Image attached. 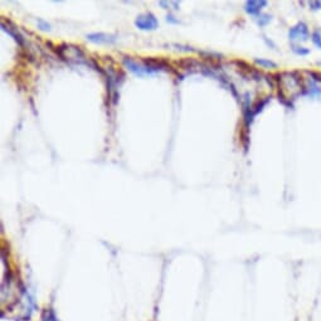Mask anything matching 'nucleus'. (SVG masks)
I'll list each match as a JSON object with an SVG mask.
<instances>
[{
    "mask_svg": "<svg viewBox=\"0 0 321 321\" xmlns=\"http://www.w3.org/2000/svg\"><path fill=\"white\" fill-rule=\"evenodd\" d=\"M135 25L139 29H141V30H155L158 28L159 23L154 14L146 13L137 16L136 20H135Z\"/></svg>",
    "mask_w": 321,
    "mask_h": 321,
    "instance_id": "obj_2",
    "label": "nucleus"
},
{
    "mask_svg": "<svg viewBox=\"0 0 321 321\" xmlns=\"http://www.w3.org/2000/svg\"><path fill=\"white\" fill-rule=\"evenodd\" d=\"M289 37L291 40H301L305 42L309 39L310 34H309V28L305 23H299L295 26L290 29Z\"/></svg>",
    "mask_w": 321,
    "mask_h": 321,
    "instance_id": "obj_3",
    "label": "nucleus"
},
{
    "mask_svg": "<svg viewBox=\"0 0 321 321\" xmlns=\"http://www.w3.org/2000/svg\"><path fill=\"white\" fill-rule=\"evenodd\" d=\"M57 48V53L59 54V57L67 62H78L79 59H83L84 58L83 52H82L81 48L77 47V45L61 44Z\"/></svg>",
    "mask_w": 321,
    "mask_h": 321,
    "instance_id": "obj_1",
    "label": "nucleus"
},
{
    "mask_svg": "<svg viewBox=\"0 0 321 321\" xmlns=\"http://www.w3.org/2000/svg\"><path fill=\"white\" fill-rule=\"evenodd\" d=\"M174 47L177 48L178 50H184V52H193V48L189 47V45H182V44H173Z\"/></svg>",
    "mask_w": 321,
    "mask_h": 321,
    "instance_id": "obj_11",
    "label": "nucleus"
},
{
    "mask_svg": "<svg viewBox=\"0 0 321 321\" xmlns=\"http://www.w3.org/2000/svg\"><path fill=\"white\" fill-rule=\"evenodd\" d=\"M310 6L314 9V10H318V9H321V1H311Z\"/></svg>",
    "mask_w": 321,
    "mask_h": 321,
    "instance_id": "obj_14",
    "label": "nucleus"
},
{
    "mask_svg": "<svg viewBox=\"0 0 321 321\" xmlns=\"http://www.w3.org/2000/svg\"><path fill=\"white\" fill-rule=\"evenodd\" d=\"M87 39L91 40L97 44H112L116 42L115 35L106 34V33H92V34H87Z\"/></svg>",
    "mask_w": 321,
    "mask_h": 321,
    "instance_id": "obj_5",
    "label": "nucleus"
},
{
    "mask_svg": "<svg viewBox=\"0 0 321 321\" xmlns=\"http://www.w3.org/2000/svg\"><path fill=\"white\" fill-rule=\"evenodd\" d=\"M166 21H169V23H173V24H179L180 21L178 20V19L174 18L173 15H168L166 16Z\"/></svg>",
    "mask_w": 321,
    "mask_h": 321,
    "instance_id": "obj_15",
    "label": "nucleus"
},
{
    "mask_svg": "<svg viewBox=\"0 0 321 321\" xmlns=\"http://www.w3.org/2000/svg\"><path fill=\"white\" fill-rule=\"evenodd\" d=\"M271 20V16L270 15H261L260 16V19H258V24H260V25H266L267 23H269V21Z\"/></svg>",
    "mask_w": 321,
    "mask_h": 321,
    "instance_id": "obj_10",
    "label": "nucleus"
},
{
    "mask_svg": "<svg viewBox=\"0 0 321 321\" xmlns=\"http://www.w3.org/2000/svg\"><path fill=\"white\" fill-rule=\"evenodd\" d=\"M38 23H39L40 29H43V30H49V29H50L49 24L44 23V21H43V20H38Z\"/></svg>",
    "mask_w": 321,
    "mask_h": 321,
    "instance_id": "obj_13",
    "label": "nucleus"
},
{
    "mask_svg": "<svg viewBox=\"0 0 321 321\" xmlns=\"http://www.w3.org/2000/svg\"><path fill=\"white\" fill-rule=\"evenodd\" d=\"M160 5H161V6H164V9H168L169 4H168V3H165V1H160Z\"/></svg>",
    "mask_w": 321,
    "mask_h": 321,
    "instance_id": "obj_16",
    "label": "nucleus"
},
{
    "mask_svg": "<svg viewBox=\"0 0 321 321\" xmlns=\"http://www.w3.org/2000/svg\"><path fill=\"white\" fill-rule=\"evenodd\" d=\"M266 5H267V1H265V0H261V1H258V0H250V1L246 3L245 10L247 11L248 14H253V15H256V14L260 13L261 9Z\"/></svg>",
    "mask_w": 321,
    "mask_h": 321,
    "instance_id": "obj_6",
    "label": "nucleus"
},
{
    "mask_svg": "<svg viewBox=\"0 0 321 321\" xmlns=\"http://www.w3.org/2000/svg\"><path fill=\"white\" fill-rule=\"evenodd\" d=\"M1 28H3L4 32H6V33H8L9 35H11V37H13L14 39H15L16 42L19 43V44L23 45V43H24L23 37H21V35L19 34V33H16L15 28H11V26H10V23H9V21H8V24H6L5 21L1 20Z\"/></svg>",
    "mask_w": 321,
    "mask_h": 321,
    "instance_id": "obj_7",
    "label": "nucleus"
},
{
    "mask_svg": "<svg viewBox=\"0 0 321 321\" xmlns=\"http://www.w3.org/2000/svg\"><path fill=\"white\" fill-rule=\"evenodd\" d=\"M124 64L130 69V71L132 72V73L136 74V76L142 77V76H145V74H150V72H149V69L146 68V67L140 66L136 61H134V59L130 57L124 58Z\"/></svg>",
    "mask_w": 321,
    "mask_h": 321,
    "instance_id": "obj_4",
    "label": "nucleus"
},
{
    "mask_svg": "<svg viewBox=\"0 0 321 321\" xmlns=\"http://www.w3.org/2000/svg\"><path fill=\"white\" fill-rule=\"evenodd\" d=\"M255 62L260 66H262L264 68H276L277 64L275 62L269 61V59H262V58H256Z\"/></svg>",
    "mask_w": 321,
    "mask_h": 321,
    "instance_id": "obj_8",
    "label": "nucleus"
},
{
    "mask_svg": "<svg viewBox=\"0 0 321 321\" xmlns=\"http://www.w3.org/2000/svg\"><path fill=\"white\" fill-rule=\"evenodd\" d=\"M293 50L295 53H298V54H301V55H305L309 53V49H304L303 47H296V45H294Z\"/></svg>",
    "mask_w": 321,
    "mask_h": 321,
    "instance_id": "obj_12",
    "label": "nucleus"
},
{
    "mask_svg": "<svg viewBox=\"0 0 321 321\" xmlns=\"http://www.w3.org/2000/svg\"><path fill=\"white\" fill-rule=\"evenodd\" d=\"M313 42L315 43L319 48H321V28L316 29L315 32L313 33Z\"/></svg>",
    "mask_w": 321,
    "mask_h": 321,
    "instance_id": "obj_9",
    "label": "nucleus"
}]
</instances>
